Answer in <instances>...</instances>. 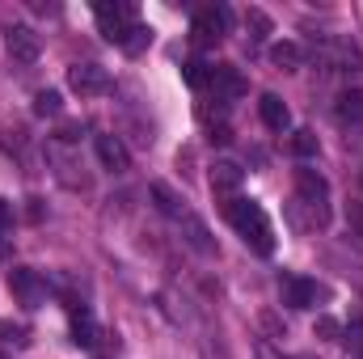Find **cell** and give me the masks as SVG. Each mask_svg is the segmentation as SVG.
<instances>
[{
	"mask_svg": "<svg viewBox=\"0 0 363 359\" xmlns=\"http://www.w3.org/2000/svg\"><path fill=\"white\" fill-rule=\"evenodd\" d=\"M347 224H351V237L363 241V203H351V207H347Z\"/></svg>",
	"mask_w": 363,
	"mask_h": 359,
	"instance_id": "24",
	"label": "cell"
},
{
	"mask_svg": "<svg viewBox=\"0 0 363 359\" xmlns=\"http://www.w3.org/2000/svg\"><path fill=\"white\" fill-rule=\"evenodd\" d=\"M338 118H351V123H355V118H363V93L359 89L338 97Z\"/></svg>",
	"mask_w": 363,
	"mask_h": 359,
	"instance_id": "18",
	"label": "cell"
},
{
	"mask_svg": "<svg viewBox=\"0 0 363 359\" xmlns=\"http://www.w3.org/2000/svg\"><path fill=\"white\" fill-rule=\"evenodd\" d=\"M317 338L334 343V338H338V321H334V317H317Z\"/></svg>",
	"mask_w": 363,
	"mask_h": 359,
	"instance_id": "25",
	"label": "cell"
},
{
	"mask_svg": "<svg viewBox=\"0 0 363 359\" xmlns=\"http://www.w3.org/2000/svg\"><path fill=\"white\" fill-rule=\"evenodd\" d=\"M4 47H9V55H13L17 64H34V60H38V34H34L30 26H13L9 38H4Z\"/></svg>",
	"mask_w": 363,
	"mask_h": 359,
	"instance_id": "9",
	"label": "cell"
},
{
	"mask_svg": "<svg viewBox=\"0 0 363 359\" xmlns=\"http://www.w3.org/2000/svg\"><path fill=\"white\" fill-rule=\"evenodd\" d=\"M0 343H17V347H26V343H30V330L17 326V321H0Z\"/></svg>",
	"mask_w": 363,
	"mask_h": 359,
	"instance_id": "21",
	"label": "cell"
},
{
	"mask_svg": "<svg viewBox=\"0 0 363 359\" xmlns=\"http://www.w3.org/2000/svg\"><path fill=\"white\" fill-rule=\"evenodd\" d=\"M245 21H250V26H254V30H258V34H254V38H267V34H271V17H267V13H262V9H250V17H245Z\"/></svg>",
	"mask_w": 363,
	"mask_h": 359,
	"instance_id": "23",
	"label": "cell"
},
{
	"mask_svg": "<svg viewBox=\"0 0 363 359\" xmlns=\"http://www.w3.org/2000/svg\"><path fill=\"white\" fill-rule=\"evenodd\" d=\"M9 224H13V207H9V203H4V199H0V233H4V228H9Z\"/></svg>",
	"mask_w": 363,
	"mask_h": 359,
	"instance_id": "26",
	"label": "cell"
},
{
	"mask_svg": "<svg viewBox=\"0 0 363 359\" xmlns=\"http://www.w3.org/2000/svg\"><path fill=\"white\" fill-rule=\"evenodd\" d=\"M228 26H233V13H228L224 4H207V9H199V13H194L190 34H194V43H199V47H211V43H220V38L228 34Z\"/></svg>",
	"mask_w": 363,
	"mask_h": 359,
	"instance_id": "3",
	"label": "cell"
},
{
	"mask_svg": "<svg viewBox=\"0 0 363 359\" xmlns=\"http://www.w3.org/2000/svg\"><path fill=\"white\" fill-rule=\"evenodd\" d=\"M152 199H157V207H161L165 216H182V211H178V199L169 194V186H165V182H157V186H152Z\"/></svg>",
	"mask_w": 363,
	"mask_h": 359,
	"instance_id": "22",
	"label": "cell"
},
{
	"mask_svg": "<svg viewBox=\"0 0 363 359\" xmlns=\"http://www.w3.org/2000/svg\"><path fill=\"white\" fill-rule=\"evenodd\" d=\"M207 89L216 93V101H237L241 93H245V81H241V72L233 68V64H216L211 68V85Z\"/></svg>",
	"mask_w": 363,
	"mask_h": 359,
	"instance_id": "8",
	"label": "cell"
},
{
	"mask_svg": "<svg viewBox=\"0 0 363 359\" xmlns=\"http://www.w3.org/2000/svg\"><path fill=\"white\" fill-rule=\"evenodd\" d=\"M296 190H300V203H308L313 211H317V224H325V216H330V182L321 178L317 170H296Z\"/></svg>",
	"mask_w": 363,
	"mask_h": 359,
	"instance_id": "5",
	"label": "cell"
},
{
	"mask_svg": "<svg viewBox=\"0 0 363 359\" xmlns=\"http://www.w3.org/2000/svg\"><path fill=\"white\" fill-rule=\"evenodd\" d=\"M359 359H363V355H359Z\"/></svg>",
	"mask_w": 363,
	"mask_h": 359,
	"instance_id": "28",
	"label": "cell"
},
{
	"mask_svg": "<svg viewBox=\"0 0 363 359\" xmlns=\"http://www.w3.org/2000/svg\"><path fill=\"white\" fill-rule=\"evenodd\" d=\"M182 81H186L190 89H207V85H211V64L199 60V55L186 60V64H182Z\"/></svg>",
	"mask_w": 363,
	"mask_h": 359,
	"instance_id": "14",
	"label": "cell"
},
{
	"mask_svg": "<svg viewBox=\"0 0 363 359\" xmlns=\"http://www.w3.org/2000/svg\"><path fill=\"white\" fill-rule=\"evenodd\" d=\"M148 43H152V30H148V26H144V21H135V26H131V30H127V38H123V43H118V47H123V51H127V55H140V51H144V47H148Z\"/></svg>",
	"mask_w": 363,
	"mask_h": 359,
	"instance_id": "17",
	"label": "cell"
},
{
	"mask_svg": "<svg viewBox=\"0 0 363 359\" xmlns=\"http://www.w3.org/2000/svg\"><path fill=\"white\" fill-rule=\"evenodd\" d=\"M72 343L77 347H97V321H93V313L85 304L72 309Z\"/></svg>",
	"mask_w": 363,
	"mask_h": 359,
	"instance_id": "13",
	"label": "cell"
},
{
	"mask_svg": "<svg viewBox=\"0 0 363 359\" xmlns=\"http://www.w3.org/2000/svg\"><path fill=\"white\" fill-rule=\"evenodd\" d=\"M241 182H245V170H241V165H233V161H220V165L211 170V190H216L220 199H237Z\"/></svg>",
	"mask_w": 363,
	"mask_h": 359,
	"instance_id": "11",
	"label": "cell"
},
{
	"mask_svg": "<svg viewBox=\"0 0 363 359\" xmlns=\"http://www.w3.org/2000/svg\"><path fill=\"white\" fill-rule=\"evenodd\" d=\"M182 220H186V228H190V245H194V250H203V254H211V241H207L203 220H194V216H182Z\"/></svg>",
	"mask_w": 363,
	"mask_h": 359,
	"instance_id": "20",
	"label": "cell"
},
{
	"mask_svg": "<svg viewBox=\"0 0 363 359\" xmlns=\"http://www.w3.org/2000/svg\"><path fill=\"white\" fill-rule=\"evenodd\" d=\"M279 296H283L287 309H313L325 296V287L317 279H304V275H283L279 279Z\"/></svg>",
	"mask_w": 363,
	"mask_h": 359,
	"instance_id": "4",
	"label": "cell"
},
{
	"mask_svg": "<svg viewBox=\"0 0 363 359\" xmlns=\"http://www.w3.org/2000/svg\"><path fill=\"white\" fill-rule=\"evenodd\" d=\"M258 114H262V123H267L271 131H287V127H291V110H287V101H283L279 93H262V97H258Z\"/></svg>",
	"mask_w": 363,
	"mask_h": 359,
	"instance_id": "12",
	"label": "cell"
},
{
	"mask_svg": "<svg viewBox=\"0 0 363 359\" xmlns=\"http://www.w3.org/2000/svg\"><path fill=\"white\" fill-rule=\"evenodd\" d=\"M9 287H13V296L26 304V309H38L43 300H47V283H43V275L30 267H13L9 270Z\"/></svg>",
	"mask_w": 363,
	"mask_h": 359,
	"instance_id": "6",
	"label": "cell"
},
{
	"mask_svg": "<svg viewBox=\"0 0 363 359\" xmlns=\"http://www.w3.org/2000/svg\"><path fill=\"white\" fill-rule=\"evenodd\" d=\"M271 60L279 64V68L296 72V68L304 64V51H300V43H274V47H271Z\"/></svg>",
	"mask_w": 363,
	"mask_h": 359,
	"instance_id": "15",
	"label": "cell"
},
{
	"mask_svg": "<svg viewBox=\"0 0 363 359\" xmlns=\"http://www.w3.org/2000/svg\"><path fill=\"white\" fill-rule=\"evenodd\" d=\"M77 136H81V127H77V123H64V127H60V140H77Z\"/></svg>",
	"mask_w": 363,
	"mask_h": 359,
	"instance_id": "27",
	"label": "cell"
},
{
	"mask_svg": "<svg viewBox=\"0 0 363 359\" xmlns=\"http://www.w3.org/2000/svg\"><path fill=\"white\" fill-rule=\"evenodd\" d=\"M291 153H296V157H317V136L300 127V131L291 136Z\"/></svg>",
	"mask_w": 363,
	"mask_h": 359,
	"instance_id": "19",
	"label": "cell"
},
{
	"mask_svg": "<svg viewBox=\"0 0 363 359\" xmlns=\"http://www.w3.org/2000/svg\"><path fill=\"white\" fill-rule=\"evenodd\" d=\"M93 17H97V30L106 43H123L127 30L135 26V4H110V0H97L93 4Z\"/></svg>",
	"mask_w": 363,
	"mask_h": 359,
	"instance_id": "2",
	"label": "cell"
},
{
	"mask_svg": "<svg viewBox=\"0 0 363 359\" xmlns=\"http://www.w3.org/2000/svg\"><path fill=\"white\" fill-rule=\"evenodd\" d=\"M34 114H38V118H60V114H64V97L55 89H43L34 97Z\"/></svg>",
	"mask_w": 363,
	"mask_h": 359,
	"instance_id": "16",
	"label": "cell"
},
{
	"mask_svg": "<svg viewBox=\"0 0 363 359\" xmlns=\"http://www.w3.org/2000/svg\"><path fill=\"white\" fill-rule=\"evenodd\" d=\"M97 161H101L110 174H127V170H131V153L123 148L118 136H97Z\"/></svg>",
	"mask_w": 363,
	"mask_h": 359,
	"instance_id": "10",
	"label": "cell"
},
{
	"mask_svg": "<svg viewBox=\"0 0 363 359\" xmlns=\"http://www.w3.org/2000/svg\"><path fill=\"white\" fill-rule=\"evenodd\" d=\"M68 85L81 97H101V93H110V72L101 64H72L68 68Z\"/></svg>",
	"mask_w": 363,
	"mask_h": 359,
	"instance_id": "7",
	"label": "cell"
},
{
	"mask_svg": "<svg viewBox=\"0 0 363 359\" xmlns=\"http://www.w3.org/2000/svg\"><path fill=\"white\" fill-rule=\"evenodd\" d=\"M224 220L241 233V241H245L258 258H271L274 254V228H271V220H267V211H262V203H254V199H245V194L224 199Z\"/></svg>",
	"mask_w": 363,
	"mask_h": 359,
	"instance_id": "1",
	"label": "cell"
}]
</instances>
